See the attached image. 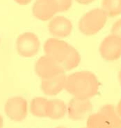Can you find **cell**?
<instances>
[{"mask_svg": "<svg viewBox=\"0 0 121 128\" xmlns=\"http://www.w3.org/2000/svg\"><path fill=\"white\" fill-rule=\"evenodd\" d=\"M44 51L45 56L54 60L65 72L76 68L81 61V56L76 48L58 39H48L44 44Z\"/></svg>", "mask_w": 121, "mask_h": 128, "instance_id": "6da1fadb", "label": "cell"}, {"mask_svg": "<svg viewBox=\"0 0 121 128\" xmlns=\"http://www.w3.org/2000/svg\"><path fill=\"white\" fill-rule=\"evenodd\" d=\"M100 83L95 75L90 72L74 73L66 78V90L75 98L89 99L97 95Z\"/></svg>", "mask_w": 121, "mask_h": 128, "instance_id": "7a4b0ae2", "label": "cell"}, {"mask_svg": "<svg viewBox=\"0 0 121 128\" xmlns=\"http://www.w3.org/2000/svg\"><path fill=\"white\" fill-rule=\"evenodd\" d=\"M107 15L102 8H95L86 13L79 22L80 31L86 36H93L105 26Z\"/></svg>", "mask_w": 121, "mask_h": 128, "instance_id": "3957f363", "label": "cell"}, {"mask_svg": "<svg viewBox=\"0 0 121 128\" xmlns=\"http://www.w3.org/2000/svg\"><path fill=\"white\" fill-rule=\"evenodd\" d=\"M121 119L114 106L106 104L96 114H91L87 120L88 128H112Z\"/></svg>", "mask_w": 121, "mask_h": 128, "instance_id": "277c9868", "label": "cell"}, {"mask_svg": "<svg viewBox=\"0 0 121 128\" xmlns=\"http://www.w3.org/2000/svg\"><path fill=\"white\" fill-rule=\"evenodd\" d=\"M17 51L21 56L31 58L36 56L39 51V39L33 33H24L19 36L16 42Z\"/></svg>", "mask_w": 121, "mask_h": 128, "instance_id": "5b68a950", "label": "cell"}, {"mask_svg": "<svg viewBox=\"0 0 121 128\" xmlns=\"http://www.w3.org/2000/svg\"><path fill=\"white\" fill-rule=\"evenodd\" d=\"M27 102L24 98L15 96L9 98L5 104V112L11 119L22 121L27 116Z\"/></svg>", "mask_w": 121, "mask_h": 128, "instance_id": "8992f818", "label": "cell"}, {"mask_svg": "<svg viewBox=\"0 0 121 128\" xmlns=\"http://www.w3.org/2000/svg\"><path fill=\"white\" fill-rule=\"evenodd\" d=\"M36 74L42 79H47L65 73L63 68L49 57L45 56L40 58L35 66Z\"/></svg>", "mask_w": 121, "mask_h": 128, "instance_id": "52a82bcc", "label": "cell"}, {"mask_svg": "<svg viewBox=\"0 0 121 128\" xmlns=\"http://www.w3.org/2000/svg\"><path fill=\"white\" fill-rule=\"evenodd\" d=\"M100 52L104 60H118L121 57V40L113 35L107 36L101 43Z\"/></svg>", "mask_w": 121, "mask_h": 128, "instance_id": "ba28073f", "label": "cell"}, {"mask_svg": "<svg viewBox=\"0 0 121 128\" xmlns=\"http://www.w3.org/2000/svg\"><path fill=\"white\" fill-rule=\"evenodd\" d=\"M92 104L88 99L75 98L70 100L68 113L70 119L79 120L85 118L92 111Z\"/></svg>", "mask_w": 121, "mask_h": 128, "instance_id": "9c48e42d", "label": "cell"}, {"mask_svg": "<svg viewBox=\"0 0 121 128\" xmlns=\"http://www.w3.org/2000/svg\"><path fill=\"white\" fill-rule=\"evenodd\" d=\"M59 12L56 0H36L33 6V15L42 21H47Z\"/></svg>", "mask_w": 121, "mask_h": 128, "instance_id": "30bf717a", "label": "cell"}, {"mask_svg": "<svg viewBox=\"0 0 121 128\" xmlns=\"http://www.w3.org/2000/svg\"><path fill=\"white\" fill-rule=\"evenodd\" d=\"M48 28L49 33L56 38H66L73 30V24L66 18L57 16L49 23Z\"/></svg>", "mask_w": 121, "mask_h": 128, "instance_id": "8fae6325", "label": "cell"}, {"mask_svg": "<svg viewBox=\"0 0 121 128\" xmlns=\"http://www.w3.org/2000/svg\"><path fill=\"white\" fill-rule=\"evenodd\" d=\"M66 84V76L62 73L54 77L42 79L41 89L43 93L48 96L57 95L64 90Z\"/></svg>", "mask_w": 121, "mask_h": 128, "instance_id": "7c38bea8", "label": "cell"}, {"mask_svg": "<svg viewBox=\"0 0 121 128\" xmlns=\"http://www.w3.org/2000/svg\"><path fill=\"white\" fill-rule=\"evenodd\" d=\"M67 107L63 100L54 99L48 100L47 109V117L53 120L62 118L66 114Z\"/></svg>", "mask_w": 121, "mask_h": 128, "instance_id": "4fadbf2b", "label": "cell"}, {"mask_svg": "<svg viewBox=\"0 0 121 128\" xmlns=\"http://www.w3.org/2000/svg\"><path fill=\"white\" fill-rule=\"evenodd\" d=\"M48 100L44 98H35L31 102V114L38 117H47Z\"/></svg>", "mask_w": 121, "mask_h": 128, "instance_id": "5bb4252c", "label": "cell"}, {"mask_svg": "<svg viewBox=\"0 0 121 128\" xmlns=\"http://www.w3.org/2000/svg\"><path fill=\"white\" fill-rule=\"evenodd\" d=\"M102 9L109 17L121 14V0H103Z\"/></svg>", "mask_w": 121, "mask_h": 128, "instance_id": "9a60e30c", "label": "cell"}, {"mask_svg": "<svg viewBox=\"0 0 121 128\" xmlns=\"http://www.w3.org/2000/svg\"><path fill=\"white\" fill-rule=\"evenodd\" d=\"M58 5L59 12L67 11L70 8L73 4V0H56Z\"/></svg>", "mask_w": 121, "mask_h": 128, "instance_id": "2e32d148", "label": "cell"}, {"mask_svg": "<svg viewBox=\"0 0 121 128\" xmlns=\"http://www.w3.org/2000/svg\"><path fill=\"white\" fill-rule=\"evenodd\" d=\"M111 35L118 37L121 40V19L113 24L111 28Z\"/></svg>", "mask_w": 121, "mask_h": 128, "instance_id": "e0dca14e", "label": "cell"}, {"mask_svg": "<svg viewBox=\"0 0 121 128\" xmlns=\"http://www.w3.org/2000/svg\"><path fill=\"white\" fill-rule=\"evenodd\" d=\"M75 1L81 4H88L92 3L95 0H75Z\"/></svg>", "mask_w": 121, "mask_h": 128, "instance_id": "ac0fdd59", "label": "cell"}, {"mask_svg": "<svg viewBox=\"0 0 121 128\" xmlns=\"http://www.w3.org/2000/svg\"><path fill=\"white\" fill-rule=\"evenodd\" d=\"M15 1L20 4H27L31 2V0H15Z\"/></svg>", "mask_w": 121, "mask_h": 128, "instance_id": "d6986e66", "label": "cell"}, {"mask_svg": "<svg viewBox=\"0 0 121 128\" xmlns=\"http://www.w3.org/2000/svg\"><path fill=\"white\" fill-rule=\"evenodd\" d=\"M116 111H117V113L119 116L121 117V99L120 102H118V106H117V108H116Z\"/></svg>", "mask_w": 121, "mask_h": 128, "instance_id": "ffe728a7", "label": "cell"}, {"mask_svg": "<svg viewBox=\"0 0 121 128\" xmlns=\"http://www.w3.org/2000/svg\"><path fill=\"white\" fill-rule=\"evenodd\" d=\"M112 128H121V119L117 123H115Z\"/></svg>", "mask_w": 121, "mask_h": 128, "instance_id": "44dd1931", "label": "cell"}, {"mask_svg": "<svg viewBox=\"0 0 121 128\" xmlns=\"http://www.w3.org/2000/svg\"><path fill=\"white\" fill-rule=\"evenodd\" d=\"M2 127H3V118L0 115V128H2Z\"/></svg>", "mask_w": 121, "mask_h": 128, "instance_id": "7402d4cb", "label": "cell"}, {"mask_svg": "<svg viewBox=\"0 0 121 128\" xmlns=\"http://www.w3.org/2000/svg\"><path fill=\"white\" fill-rule=\"evenodd\" d=\"M119 81H120V83L121 85V69L120 71V73H119Z\"/></svg>", "mask_w": 121, "mask_h": 128, "instance_id": "603a6c76", "label": "cell"}, {"mask_svg": "<svg viewBox=\"0 0 121 128\" xmlns=\"http://www.w3.org/2000/svg\"><path fill=\"white\" fill-rule=\"evenodd\" d=\"M65 128V127H62V126H61V127H57V128Z\"/></svg>", "mask_w": 121, "mask_h": 128, "instance_id": "cb8c5ba5", "label": "cell"}, {"mask_svg": "<svg viewBox=\"0 0 121 128\" xmlns=\"http://www.w3.org/2000/svg\"></svg>", "mask_w": 121, "mask_h": 128, "instance_id": "d4e9b609", "label": "cell"}]
</instances>
